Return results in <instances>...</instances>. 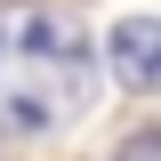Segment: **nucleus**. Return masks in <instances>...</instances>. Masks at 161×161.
<instances>
[{
  "label": "nucleus",
  "mask_w": 161,
  "mask_h": 161,
  "mask_svg": "<svg viewBox=\"0 0 161 161\" xmlns=\"http://www.w3.org/2000/svg\"><path fill=\"white\" fill-rule=\"evenodd\" d=\"M97 105V40L57 8H0V137H57Z\"/></svg>",
  "instance_id": "1"
},
{
  "label": "nucleus",
  "mask_w": 161,
  "mask_h": 161,
  "mask_svg": "<svg viewBox=\"0 0 161 161\" xmlns=\"http://www.w3.org/2000/svg\"><path fill=\"white\" fill-rule=\"evenodd\" d=\"M105 57H113V80H121V89H153V80H161V24L153 16H121L113 40H105Z\"/></svg>",
  "instance_id": "2"
},
{
  "label": "nucleus",
  "mask_w": 161,
  "mask_h": 161,
  "mask_svg": "<svg viewBox=\"0 0 161 161\" xmlns=\"http://www.w3.org/2000/svg\"><path fill=\"white\" fill-rule=\"evenodd\" d=\"M113 161H161V129H137V137H121Z\"/></svg>",
  "instance_id": "3"
}]
</instances>
